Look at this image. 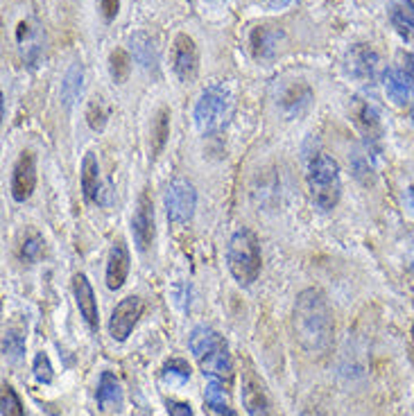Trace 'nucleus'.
Here are the masks:
<instances>
[{
    "label": "nucleus",
    "mask_w": 414,
    "mask_h": 416,
    "mask_svg": "<svg viewBox=\"0 0 414 416\" xmlns=\"http://www.w3.org/2000/svg\"><path fill=\"white\" fill-rule=\"evenodd\" d=\"M285 38L283 30L274 25H261L252 32V52L256 59H272Z\"/></svg>",
    "instance_id": "11"
},
{
    "label": "nucleus",
    "mask_w": 414,
    "mask_h": 416,
    "mask_svg": "<svg viewBox=\"0 0 414 416\" xmlns=\"http://www.w3.org/2000/svg\"><path fill=\"white\" fill-rule=\"evenodd\" d=\"M243 405L249 416H272V408L263 392V385L252 373L243 378Z\"/></svg>",
    "instance_id": "13"
},
{
    "label": "nucleus",
    "mask_w": 414,
    "mask_h": 416,
    "mask_svg": "<svg viewBox=\"0 0 414 416\" xmlns=\"http://www.w3.org/2000/svg\"><path fill=\"white\" fill-rule=\"evenodd\" d=\"M385 91H387V98L397 104V106H406L412 100V84L410 77L403 73L392 69L385 73Z\"/></svg>",
    "instance_id": "17"
},
{
    "label": "nucleus",
    "mask_w": 414,
    "mask_h": 416,
    "mask_svg": "<svg viewBox=\"0 0 414 416\" xmlns=\"http://www.w3.org/2000/svg\"><path fill=\"white\" fill-rule=\"evenodd\" d=\"M199 364H201V371H204V375H208V378L229 380L231 373H234V362H231L229 348H227L224 342L201 357Z\"/></svg>",
    "instance_id": "14"
},
{
    "label": "nucleus",
    "mask_w": 414,
    "mask_h": 416,
    "mask_svg": "<svg viewBox=\"0 0 414 416\" xmlns=\"http://www.w3.org/2000/svg\"><path fill=\"white\" fill-rule=\"evenodd\" d=\"M355 122H358V127L367 134V138H380V134H383L380 115L371 104H367V102L355 104Z\"/></svg>",
    "instance_id": "22"
},
{
    "label": "nucleus",
    "mask_w": 414,
    "mask_h": 416,
    "mask_svg": "<svg viewBox=\"0 0 414 416\" xmlns=\"http://www.w3.org/2000/svg\"><path fill=\"white\" fill-rule=\"evenodd\" d=\"M3 416H23V403L18 399V394L14 392V387L5 385L3 387Z\"/></svg>",
    "instance_id": "29"
},
{
    "label": "nucleus",
    "mask_w": 414,
    "mask_h": 416,
    "mask_svg": "<svg viewBox=\"0 0 414 416\" xmlns=\"http://www.w3.org/2000/svg\"><path fill=\"white\" fill-rule=\"evenodd\" d=\"M349 71L358 80H376L380 71V57L369 45L360 43L349 55Z\"/></svg>",
    "instance_id": "10"
},
{
    "label": "nucleus",
    "mask_w": 414,
    "mask_h": 416,
    "mask_svg": "<svg viewBox=\"0 0 414 416\" xmlns=\"http://www.w3.org/2000/svg\"><path fill=\"white\" fill-rule=\"evenodd\" d=\"M82 190L89 201H98L100 195V168L95 154H86L82 161Z\"/></svg>",
    "instance_id": "21"
},
{
    "label": "nucleus",
    "mask_w": 414,
    "mask_h": 416,
    "mask_svg": "<svg viewBox=\"0 0 414 416\" xmlns=\"http://www.w3.org/2000/svg\"><path fill=\"white\" fill-rule=\"evenodd\" d=\"M131 234L141 251L150 249L154 240V206L148 192H141V197L136 201V210H134L131 217Z\"/></svg>",
    "instance_id": "8"
},
{
    "label": "nucleus",
    "mask_w": 414,
    "mask_h": 416,
    "mask_svg": "<svg viewBox=\"0 0 414 416\" xmlns=\"http://www.w3.org/2000/svg\"><path fill=\"white\" fill-rule=\"evenodd\" d=\"M129 274V254L124 243H113L111 254H109V263H107V287L109 289H120L124 285Z\"/></svg>",
    "instance_id": "15"
},
{
    "label": "nucleus",
    "mask_w": 414,
    "mask_h": 416,
    "mask_svg": "<svg viewBox=\"0 0 414 416\" xmlns=\"http://www.w3.org/2000/svg\"><path fill=\"white\" fill-rule=\"evenodd\" d=\"M86 120H89L91 129H95V131L104 129V124H107V109H104L100 98L89 104V109H86Z\"/></svg>",
    "instance_id": "31"
},
{
    "label": "nucleus",
    "mask_w": 414,
    "mask_h": 416,
    "mask_svg": "<svg viewBox=\"0 0 414 416\" xmlns=\"http://www.w3.org/2000/svg\"><path fill=\"white\" fill-rule=\"evenodd\" d=\"M109 71H111V77L115 84H122L127 82V77L131 73V59L127 50H122V48H115L109 57Z\"/></svg>",
    "instance_id": "25"
},
{
    "label": "nucleus",
    "mask_w": 414,
    "mask_h": 416,
    "mask_svg": "<svg viewBox=\"0 0 414 416\" xmlns=\"http://www.w3.org/2000/svg\"><path fill=\"white\" fill-rule=\"evenodd\" d=\"M224 340L220 337L213 328H208V326H197V328H192V333L188 337V348H190V353L197 357V360H201L206 353L213 351L215 346H220Z\"/></svg>",
    "instance_id": "18"
},
{
    "label": "nucleus",
    "mask_w": 414,
    "mask_h": 416,
    "mask_svg": "<svg viewBox=\"0 0 414 416\" xmlns=\"http://www.w3.org/2000/svg\"><path fill=\"white\" fill-rule=\"evenodd\" d=\"M231 111H234V100L224 86H210L195 106V122L201 134H215L227 124Z\"/></svg>",
    "instance_id": "4"
},
{
    "label": "nucleus",
    "mask_w": 414,
    "mask_h": 416,
    "mask_svg": "<svg viewBox=\"0 0 414 416\" xmlns=\"http://www.w3.org/2000/svg\"><path fill=\"white\" fill-rule=\"evenodd\" d=\"M412 120H414V113H412Z\"/></svg>",
    "instance_id": "38"
},
{
    "label": "nucleus",
    "mask_w": 414,
    "mask_h": 416,
    "mask_svg": "<svg viewBox=\"0 0 414 416\" xmlns=\"http://www.w3.org/2000/svg\"><path fill=\"white\" fill-rule=\"evenodd\" d=\"M82 93V66L75 64L73 69L66 75L64 89H62V98L66 104H73V100Z\"/></svg>",
    "instance_id": "28"
},
{
    "label": "nucleus",
    "mask_w": 414,
    "mask_h": 416,
    "mask_svg": "<svg viewBox=\"0 0 414 416\" xmlns=\"http://www.w3.org/2000/svg\"><path fill=\"white\" fill-rule=\"evenodd\" d=\"M3 353L7 360L16 362L18 357L25 353V337L21 333H16L14 328H9L5 331V337H3Z\"/></svg>",
    "instance_id": "27"
},
{
    "label": "nucleus",
    "mask_w": 414,
    "mask_h": 416,
    "mask_svg": "<svg viewBox=\"0 0 414 416\" xmlns=\"http://www.w3.org/2000/svg\"><path fill=\"white\" fill-rule=\"evenodd\" d=\"M36 186V163L32 152H23L18 157L12 172V197L16 201H27Z\"/></svg>",
    "instance_id": "9"
},
{
    "label": "nucleus",
    "mask_w": 414,
    "mask_h": 416,
    "mask_svg": "<svg viewBox=\"0 0 414 416\" xmlns=\"http://www.w3.org/2000/svg\"><path fill=\"white\" fill-rule=\"evenodd\" d=\"M390 18H392V25L397 27V32L406 38V41H414V5L412 3L401 0V3L392 5Z\"/></svg>",
    "instance_id": "20"
},
{
    "label": "nucleus",
    "mask_w": 414,
    "mask_h": 416,
    "mask_svg": "<svg viewBox=\"0 0 414 416\" xmlns=\"http://www.w3.org/2000/svg\"><path fill=\"white\" fill-rule=\"evenodd\" d=\"M190 380V366L184 360H170L161 371V382L168 385L170 389L175 387H184Z\"/></svg>",
    "instance_id": "23"
},
{
    "label": "nucleus",
    "mask_w": 414,
    "mask_h": 416,
    "mask_svg": "<svg viewBox=\"0 0 414 416\" xmlns=\"http://www.w3.org/2000/svg\"><path fill=\"white\" fill-rule=\"evenodd\" d=\"M166 408H168V414H170V416H192V408H190L188 403L168 401Z\"/></svg>",
    "instance_id": "33"
},
{
    "label": "nucleus",
    "mask_w": 414,
    "mask_h": 416,
    "mask_svg": "<svg viewBox=\"0 0 414 416\" xmlns=\"http://www.w3.org/2000/svg\"><path fill=\"white\" fill-rule=\"evenodd\" d=\"M313 100V91L308 89L306 84L297 82V84H290L287 89L283 91L281 95V109L287 113V115H299L308 104Z\"/></svg>",
    "instance_id": "19"
},
{
    "label": "nucleus",
    "mask_w": 414,
    "mask_h": 416,
    "mask_svg": "<svg viewBox=\"0 0 414 416\" xmlns=\"http://www.w3.org/2000/svg\"><path fill=\"white\" fill-rule=\"evenodd\" d=\"M308 190L310 197L322 210H331L338 206L342 197V179L338 161L329 154H317L308 166Z\"/></svg>",
    "instance_id": "2"
},
{
    "label": "nucleus",
    "mask_w": 414,
    "mask_h": 416,
    "mask_svg": "<svg viewBox=\"0 0 414 416\" xmlns=\"http://www.w3.org/2000/svg\"><path fill=\"white\" fill-rule=\"evenodd\" d=\"M210 414H213V416H238L234 410H229V405H227V408H222V410H210Z\"/></svg>",
    "instance_id": "36"
},
{
    "label": "nucleus",
    "mask_w": 414,
    "mask_h": 416,
    "mask_svg": "<svg viewBox=\"0 0 414 416\" xmlns=\"http://www.w3.org/2000/svg\"><path fill=\"white\" fill-rule=\"evenodd\" d=\"M170 136V111L159 109L157 118L152 122V154L157 157L166 148V141Z\"/></svg>",
    "instance_id": "24"
},
{
    "label": "nucleus",
    "mask_w": 414,
    "mask_h": 416,
    "mask_svg": "<svg viewBox=\"0 0 414 416\" xmlns=\"http://www.w3.org/2000/svg\"><path fill=\"white\" fill-rule=\"evenodd\" d=\"M98 405L102 410H120L122 408V385L111 371H102L98 382Z\"/></svg>",
    "instance_id": "16"
},
{
    "label": "nucleus",
    "mask_w": 414,
    "mask_h": 416,
    "mask_svg": "<svg viewBox=\"0 0 414 416\" xmlns=\"http://www.w3.org/2000/svg\"><path fill=\"white\" fill-rule=\"evenodd\" d=\"M41 247H43L41 236H30V238H27L25 243H23V247H21L23 260H36L38 254H41Z\"/></svg>",
    "instance_id": "32"
},
{
    "label": "nucleus",
    "mask_w": 414,
    "mask_h": 416,
    "mask_svg": "<svg viewBox=\"0 0 414 416\" xmlns=\"http://www.w3.org/2000/svg\"><path fill=\"white\" fill-rule=\"evenodd\" d=\"M204 401L210 410H222L227 408V389L220 378H208L204 387Z\"/></svg>",
    "instance_id": "26"
},
{
    "label": "nucleus",
    "mask_w": 414,
    "mask_h": 416,
    "mask_svg": "<svg viewBox=\"0 0 414 416\" xmlns=\"http://www.w3.org/2000/svg\"><path fill=\"white\" fill-rule=\"evenodd\" d=\"M32 371H34V378L41 382V385H50L55 373H52V364H50V357H48L43 351L36 353L34 357V364H32Z\"/></svg>",
    "instance_id": "30"
},
{
    "label": "nucleus",
    "mask_w": 414,
    "mask_h": 416,
    "mask_svg": "<svg viewBox=\"0 0 414 416\" xmlns=\"http://www.w3.org/2000/svg\"><path fill=\"white\" fill-rule=\"evenodd\" d=\"M197 192L192 183L186 179H175L166 190V210L170 222L175 224H186L195 215Z\"/></svg>",
    "instance_id": "5"
},
{
    "label": "nucleus",
    "mask_w": 414,
    "mask_h": 416,
    "mask_svg": "<svg viewBox=\"0 0 414 416\" xmlns=\"http://www.w3.org/2000/svg\"><path fill=\"white\" fill-rule=\"evenodd\" d=\"M172 69L181 82H192L197 77L199 55L195 41L188 34H177L175 43H172Z\"/></svg>",
    "instance_id": "7"
},
{
    "label": "nucleus",
    "mask_w": 414,
    "mask_h": 416,
    "mask_svg": "<svg viewBox=\"0 0 414 416\" xmlns=\"http://www.w3.org/2000/svg\"><path fill=\"white\" fill-rule=\"evenodd\" d=\"M100 9H102V16L107 18V21H113L115 14H118V9H120V0H100Z\"/></svg>",
    "instance_id": "34"
},
{
    "label": "nucleus",
    "mask_w": 414,
    "mask_h": 416,
    "mask_svg": "<svg viewBox=\"0 0 414 416\" xmlns=\"http://www.w3.org/2000/svg\"><path fill=\"white\" fill-rule=\"evenodd\" d=\"M290 3L292 0H263V5L269 7V9H285Z\"/></svg>",
    "instance_id": "35"
},
{
    "label": "nucleus",
    "mask_w": 414,
    "mask_h": 416,
    "mask_svg": "<svg viewBox=\"0 0 414 416\" xmlns=\"http://www.w3.org/2000/svg\"><path fill=\"white\" fill-rule=\"evenodd\" d=\"M227 263L240 285H252L261 274V245L252 229H238L229 240Z\"/></svg>",
    "instance_id": "3"
},
{
    "label": "nucleus",
    "mask_w": 414,
    "mask_h": 416,
    "mask_svg": "<svg viewBox=\"0 0 414 416\" xmlns=\"http://www.w3.org/2000/svg\"><path fill=\"white\" fill-rule=\"evenodd\" d=\"M143 315V301L138 296H127L115 306V310L111 313L109 319V335L115 342H124L131 335L134 326L138 324V319Z\"/></svg>",
    "instance_id": "6"
},
{
    "label": "nucleus",
    "mask_w": 414,
    "mask_h": 416,
    "mask_svg": "<svg viewBox=\"0 0 414 416\" xmlns=\"http://www.w3.org/2000/svg\"><path fill=\"white\" fill-rule=\"evenodd\" d=\"M294 333L308 353H324L333 337V313L320 289H304L294 303Z\"/></svg>",
    "instance_id": "1"
},
{
    "label": "nucleus",
    "mask_w": 414,
    "mask_h": 416,
    "mask_svg": "<svg viewBox=\"0 0 414 416\" xmlns=\"http://www.w3.org/2000/svg\"><path fill=\"white\" fill-rule=\"evenodd\" d=\"M408 64H410V73H412V77H414V55L408 57Z\"/></svg>",
    "instance_id": "37"
},
{
    "label": "nucleus",
    "mask_w": 414,
    "mask_h": 416,
    "mask_svg": "<svg viewBox=\"0 0 414 416\" xmlns=\"http://www.w3.org/2000/svg\"><path fill=\"white\" fill-rule=\"evenodd\" d=\"M73 289H75L77 308H80L84 322L95 331V328H98V303H95V294H93V287L89 283V278H86L84 274H75Z\"/></svg>",
    "instance_id": "12"
}]
</instances>
